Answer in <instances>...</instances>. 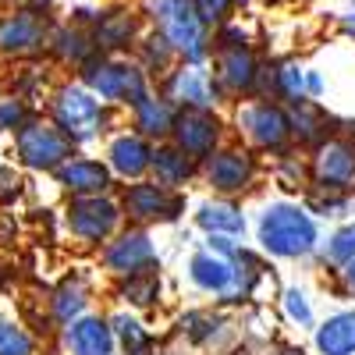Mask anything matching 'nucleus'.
Returning <instances> with one entry per match:
<instances>
[{"instance_id": "a18cd8bd", "label": "nucleus", "mask_w": 355, "mask_h": 355, "mask_svg": "<svg viewBox=\"0 0 355 355\" xmlns=\"http://www.w3.org/2000/svg\"><path fill=\"white\" fill-rule=\"evenodd\" d=\"M281 355H302V348H295V345H281Z\"/></svg>"}, {"instance_id": "f8f14e48", "label": "nucleus", "mask_w": 355, "mask_h": 355, "mask_svg": "<svg viewBox=\"0 0 355 355\" xmlns=\"http://www.w3.org/2000/svg\"><path fill=\"white\" fill-rule=\"evenodd\" d=\"M306 160H309V189L355 196V125L316 142L306 153Z\"/></svg>"}, {"instance_id": "6ab92c4d", "label": "nucleus", "mask_w": 355, "mask_h": 355, "mask_svg": "<svg viewBox=\"0 0 355 355\" xmlns=\"http://www.w3.org/2000/svg\"><path fill=\"white\" fill-rule=\"evenodd\" d=\"M53 185L64 192V199H75V196H114L117 192V182L110 167L103 164V157H93V153H75L71 160H64L53 174Z\"/></svg>"}, {"instance_id": "e433bc0d", "label": "nucleus", "mask_w": 355, "mask_h": 355, "mask_svg": "<svg viewBox=\"0 0 355 355\" xmlns=\"http://www.w3.org/2000/svg\"><path fill=\"white\" fill-rule=\"evenodd\" d=\"M40 338L18 320L0 316V355H36Z\"/></svg>"}, {"instance_id": "ddd939ff", "label": "nucleus", "mask_w": 355, "mask_h": 355, "mask_svg": "<svg viewBox=\"0 0 355 355\" xmlns=\"http://www.w3.org/2000/svg\"><path fill=\"white\" fill-rule=\"evenodd\" d=\"M259 64H263V57L256 53V46H220V50H210V64H206V68H210V78H214L220 107H234V103L256 96Z\"/></svg>"}, {"instance_id": "1a4fd4ad", "label": "nucleus", "mask_w": 355, "mask_h": 355, "mask_svg": "<svg viewBox=\"0 0 355 355\" xmlns=\"http://www.w3.org/2000/svg\"><path fill=\"white\" fill-rule=\"evenodd\" d=\"M171 338L199 355H224L242 341L239 316L217 306H192L171 320Z\"/></svg>"}, {"instance_id": "c03bdc74", "label": "nucleus", "mask_w": 355, "mask_h": 355, "mask_svg": "<svg viewBox=\"0 0 355 355\" xmlns=\"http://www.w3.org/2000/svg\"><path fill=\"white\" fill-rule=\"evenodd\" d=\"M341 33H345V36H355V4L341 15Z\"/></svg>"}, {"instance_id": "0eeeda50", "label": "nucleus", "mask_w": 355, "mask_h": 355, "mask_svg": "<svg viewBox=\"0 0 355 355\" xmlns=\"http://www.w3.org/2000/svg\"><path fill=\"white\" fill-rule=\"evenodd\" d=\"M61 227L71 239V245L85 252H100L125 227V217H121V206H117V196H75L64 199Z\"/></svg>"}, {"instance_id": "6e6552de", "label": "nucleus", "mask_w": 355, "mask_h": 355, "mask_svg": "<svg viewBox=\"0 0 355 355\" xmlns=\"http://www.w3.org/2000/svg\"><path fill=\"white\" fill-rule=\"evenodd\" d=\"M117 206H121V217L132 227H171L189 214V192H171L150 178L132 185H117Z\"/></svg>"}, {"instance_id": "f3484780", "label": "nucleus", "mask_w": 355, "mask_h": 355, "mask_svg": "<svg viewBox=\"0 0 355 355\" xmlns=\"http://www.w3.org/2000/svg\"><path fill=\"white\" fill-rule=\"evenodd\" d=\"M150 157H153V142H146L128 125H121L103 139V164L110 167L117 185H132L150 178Z\"/></svg>"}, {"instance_id": "bb28decb", "label": "nucleus", "mask_w": 355, "mask_h": 355, "mask_svg": "<svg viewBox=\"0 0 355 355\" xmlns=\"http://www.w3.org/2000/svg\"><path fill=\"white\" fill-rule=\"evenodd\" d=\"M110 320V331H114V345H117V355H157L164 348L160 334L146 323L139 313H128V309H110L107 313Z\"/></svg>"}, {"instance_id": "dca6fc26", "label": "nucleus", "mask_w": 355, "mask_h": 355, "mask_svg": "<svg viewBox=\"0 0 355 355\" xmlns=\"http://www.w3.org/2000/svg\"><path fill=\"white\" fill-rule=\"evenodd\" d=\"M89 36H93L96 53H103V57H132V50L146 36L142 11L128 8V4L100 8L93 25H89Z\"/></svg>"}, {"instance_id": "423d86ee", "label": "nucleus", "mask_w": 355, "mask_h": 355, "mask_svg": "<svg viewBox=\"0 0 355 355\" xmlns=\"http://www.w3.org/2000/svg\"><path fill=\"white\" fill-rule=\"evenodd\" d=\"M263 178H266V160L234 139H227L220 150H214L199 164V185L217 199L245 202L249 196L259 192Z\"/></svg>"}, {"instance_id": "2f4dec72", "label": "nucleus", "mask_w": 355, "mask_h": 355, "mask_svg": "<svg viewBox=\"0 0 355 355\" xmlns=\"http://www.w3.org/2000/svg\"><path fill=\"white\" fill-rule=\"evenodd\" d=\"M266 178L284 192V199H302L306 189H309V160H306V150L291 146V150L277 153L266 160Z\"/></svg>"}, {"instance_id": "f704fd0d", "label": "nucleus", "mask_w": 355, "mask_h": 355, "mask_svg": "<svg viewBox=\"0 0 355 355\" xmlns=\"http://www.w3.org/2000/svg\"><path fill=\"white\" fill-rule=\"evenodd\" d=\"M302 206L323 224V220H352V210H355V196L348 192H320V189H306L302 196Z\"/></svg>"}, {"instance_id": "5701e85b", "label": "nucleus", "mask_w": 355, "mask_h": 355, "mask_svg": "<svg viewBox=\"0 0 355 355\" xmlns=\"http://www.w3.org/2000/svg\"><path fill=\"white\" fill-rule=\"evenodd\" d=\"M288 121H291V146H299V150H306V153L327 135L352 128V121L334 117L327 107L316 103V100H302V103L288 107Z\"/></svg>"}, {"instance_id": "72a5a7b5", "label": "nucleus", "mask_w": 355, "mask_h": 355, "mask_svg": "<svg viewBox=\"0 0 355 355\" xmlns=\"http://www.w3.org/2000/svg\"><path fill=\"white\" fill-rule=\"evenodd\" d=\"M132 61H135L146 75H150L153 85H157L164 75H171L178 64H182V61H178V53H174L157 33H150V28H146V36H142L139 46L132 50Z\"/></svg>"}, {"instance_id": "79ce46f5", "label": "nucleus", "mask_w": 355, "mask_h": 355, "mask_svg": "<svg viewBox=\"0 0 355 355\" xmlns=\"http://www.w3.org/2000/svg\"><path fill=\"white\" fill-rule=\"evenodd\" d=\"M327 277H331V291L338 299H355V259L345 263L338 274H327Z\"/></svg>"}, {"instance_id": "473e14b6", "label": "nucleus", "mask_w": 355, "mask_h": 355, "mask_svg": "<svg viewBox=\"0 0 355 355\" xmlns=\"http://www.w3.org/2000/svg\"><path fill=\"white\" fill-rule=\"evenodd\" d=\"M355 259V217L352 220H341L334 224L320 242V252H316V266L323 274H338L345 263Z\"/></svg>"}, {"instance_id": "a211bd4d", "label": "nucleus", "mask_w": 355, "mask_h": 355, "mask_svg": "<svg viewBox=\"0 0 355 355\" xmlns=\"http://www.w3.org/2000/svg\"><path fill=\"white\" fill-rule=\"evenodd\" d=\"M157 93L171 100L178 110H224L217 100V89L210 78V68L196 64H178L171 75L157 82Z\"/></svg>"}, {"instance_id": "37998d69", "label": "nucleus", "mask_w": 355, "mask_h": 355, "mask_svg": "<svg viewBox=\"0 0 355 355\" xmlns=\"http://www.w3.org/2000/svg\"><path fill=\"white\" fill-rule=\"evenodd\" d=\"M323 93H327V82H323V75H320L316 68H306V100H316V103H320Z\"/></svg>"}, {"instance_id": "393cba45", "label": "nucleus", "mask_w": 355, "mask_h": 355, "mask_svg": "<svg viewBox=\"0 0 355 355\" xmlns=\"http://www.w3.org/2000/svg\"><path fill=\"white\" fill-rule=\"evenodd\" d=\"M185 277H189V284L199 295H206V299L217 302L234 284V266H231V259H220L214 252H206L202 245H196L189 252V259H185Z\"/></svg>"}, {"instance_id": "9b49d317", "label": "nucleus", "mask_w": 355, "mask_h": 355, "mask_svg": "<svg viewBox=\"0 0 355 355\" xmlns=\"http://www.w3.org/2000/svg\"><path fill=\"white\" fill-rule=\"evenodd\" d=\"M96 263H100V274L107 281H125V277H135V274L160 270V245L153 239V231L125 224L96 252Z\"/></svg>"}, {"instance_id": "ea45409f", "label": "nucleus", "mask_w": 355, "mask_h": 355, "mask_svg": "<svg viewBox=\"0 0 355 355\" xmlns=\"http://www.w3.org/2000/svg\"><path fill=\"white\" fill-rule=\"evenodd\" d=\"M206 252H214V256H220V259H234L239 256V249L245 245L242 239H227V234H206V239L199 242Z\"/></svg>"}, {"instance_id": "39448f33", "label": "nucleus", "mask_w": 355, "mask_h": 355, "mask_svg": "<svg viewBox=\"0 0 355 355\" xmlns=\"http://www.w3.org/2000/svg\"><path fill=\"white\" fill-rule=\"evenodd\" d=\"M227 132L234 142H242L245 150L256 157L270 160L284 150H291V121H288V107L274 100H242L227 110Z\"/></svg>"}, {"instance_id": "412c9836", "label": "nucleus", "mask_w": 355, "mask_h": 355, "mask_svg": "<svg viewBox=\"0 0 355 355\" xmlns=\"http://www.w3.org/2000/svg\"><path fill=\"white\" fill-rule=\"evenodd\" d=\"M93 299H96V281L89 270H71L57 281V288L50 291L46 299V320L53 323L57 331L68 327L71 320L93 313Z\"/></svg>"}, {"instance_id": "4be33fe9", "label": "nucleus", "mask_w": 355, "mask_h": 355, "mask_svg": "<svg viewBox=\"0 0 355 355\" xmlns=\"http://www.w3.org/2000/svg\"><path fill=\"white\" fill-rule=\"evenodd\" d=\"M57 341H61L64 355H117L110 320L100 309L85 313V316L71 320L68 327H61L57 331Z\"/></svg>"}, {"instance_id": "aec40b11", "label": "nucleus", "mask_w": 355, "mask_h": 355, "mask_svg": "<svg viewBox=\"0 0 355 355\" xmlns=\"http://www.w3.org/2000/svg\"><path fill=\"white\" fill-rule=\"evenodd\" d=\"M234 266V284L231 291L224 295V299H217L214 306L224 309V313H234V309H249L259 302V291L266 284V277H270V259H266L256 245H242L239 256L231 259Z\"/></svg>"}, {"instance_id": "4468645a", "label": "nucleus", "mask_w": 355, "mask_h": 355, "mask_svg": "<svg viewBox=\"0 0 355 355\" xmlns=\"http://www.w3.org/2000/svg\"><path fill=\"white\" fill-rule=\"evenodd\" d=\"M227 139H231V132H227L224 110H178L167 142L174 150H182L189 160L202 164L214 150H220Z\"/></svg>"}, {"instance_id": "f03ea898", "label": "nucleus", "mask_w": 355, "mask_h": 355, "mask_svg": "<svg viewBox=\"0 0 355 355\" xmlns=\"http://www.w3.org/2000/svg\"><path fill=\"white\" fill-rule=\"evenodd\" d=\"M46 117L75 142V150L93 146L121 128V110H110L107 103H100L78 78H68L50 89Z\"/></svg>"}, {"instance_id": "c9c22d12", "label": "nucleus", "mask_w": 355, "mask_h": 355, "mask_svg": "<svg viewBox=\"0 0 355 355\" xmlns=\"http://www.w3.org/2000/svg\"><path fill=\"white\" fill-rule=\"evenodd\" d=\"M277 306H281V316L288 320V327H295V331L316 327V309H313V299L302 284H284L277 295Z\"/></svg>"}, {"instance_id": "58836bf2", "label": "nucleus", "mask_w": 355, "mask_h": 355, "mask_svg": "<svg viewBox=\"0 0 355 355\" xmlns=\"http://www.w3.org/2000/svg\"><path fill=\"white\" fill-rule=\"evenodd\" d=\"M33 114H36V110L28 107L25 100H18V96H0V135H4V132L15 135Z\"/></svg>"}, {"instance_id": "2eb2a0df", "label": "nucleus", "mask_w": 355, "mask_h": 355, "mask_svg": "<svg viewBox=\"0 0 355 355\" xmlns=\"http://www.w3.org/2000/svg\"><path fill=\"white\" fill-rule=\"evenodd\" d=\"M53 33V21L46 11H33V8H11L0 11V57L11 61H28V57L46 53Z\"/></svg>"}, {"instance_id": "7c9ffc66", "label": "nucleus", "mask_w": 355, "mask_h": 355, "mask_svg": "<svg viewBox=\"0 0 355 355\" xmlns=\"http://www.w3.org/2000/svg\"><path fill=\"white\" fill-rule=\"evenodd\" d=\"M46 53H50L61 68L78 71L85 61H93V57H96V46H93V36H89L85 25L64 21V25H53L50 43H46Z\"/></svg>"}, {"instance_id": "b1692460", "label": "nucleus", "mask_w": 355, "mask_h": 355, "mask_svg": "<svg viewBox=\"0 0 355 355\" xmlns=\"http://www.w3.org/2000/svg\"><path fill=\"white\" fill-rule=\"evenodd\" d=\"M192 224L206 234H227V239H245L249 231V214L242 202L234 199H217V196H206L192 206Z\"/></svg>"}, {"instance_id": "c85d7f7f", "label": "nucleus", "mask_w": 355, "mask_h": 355, "mask_svg": "<svg viewBox=\"0 0 355 355\" xmlns=\"http://www.w3.org/2000/svg\"><path fill=\"white\" fill-rule=\"evenodd\" d=\"M309 334L316 355H355V306L327 313Z\"/></svg>"}, {"instance_id": "7ed1b4c3", "label": "nucleus", "mask_w": 355, "mask_h": 355, "mask_svg": "<svg viewBox=\"0 0 355 355\" xmlns=\"http://www.w3.org/2000/svg\"><path fill=\"white\" fill-rule=\"evenodd\" d=\"M142 21L150 33H157L182 64L206 68L210 64V33L199 21L192 0H142Z\"/></svg>"}, {"instance_id": "20e7f679", "label": "nucleus", "mask_w": 355, "mask_h": 355, "mask_svg": "<svg viewBox=\"0 0 355 355\" xmlns=\"http://www.w3.org/2000/svg\"><path fill=\"white\" fill-rule=\"evenodd\" d=\"M75 78H78L100 103H107L110 110H121V114L135 110V107L157 89V85L150 82V75H146V71L132 61V57H103V53H96L93 61H85V64L75 71Z\"/></svg>"}, {"instance_id": "cd10ccee", "label": "nucleus", "mask_w": 355, "mask_h": 355, "mask_svg": "<svg viewBox=\"0 0 355 355\" xmlns=\"http://www.w3.org/2000/svg\"><path fill=\"white\" fill-rule=\"evenodd\" d=\"M150 182L171 192H189L199 182V164L189 160L182 150H174L171 142H157L153 157H150Z\"/></svg>"}, {"instance_id": "a19ab883", "label": "nucleus", "mask_w": 355, "mask_h": 355, "mask_svg": "<svg viewBox=\"0 0 355 355\" xmlns=\"http://www.w3.org/2000/svg\"><path fill=\"white\" fill-rule=\"evenodd\" d=\"M25 192V182L15 167H0V206H11Z\"/></svg>"}, {"instance_id": "c756f323", "label": "nucleus", "mask_w": 355, "mask_h": 355, "mask_svg": "<svg viewBox=\"0 0 355 355\" xmlns=\"http://www.w3.org/2000/svg\"><path fill=\"white\" fill-rule=\"evenodd\" d=\"M128 117V128L132 132H139L146 142H167L171 139V128H174V117H178V107L171 103V100H164L157 89L150 96H146L135 110H128L125 114Z\"/></svg>"}, {"instance_id": "9d476101", "label": "nucleus", "mask_w": 355, "mask_h": 355, "mask_svg": "<svg viewBox=\"0 0 355 355\" xmlns=\"http://www.w3.org/2000/svg\"><path fill=\"white\" fill-rule=\"evenodd\" d=\"M78 150L75 142L57 128L46 114H33L15 132V160L33 174H53L64 160H71Z\"/></svg>"}, {"instance_id": "f257e3e1", "label": "nucleus", "mask_w": 355, "mask_h": 355, "mask_svg": "<svg viewBox=\"0 0 355 355\" xmlns=\"http://www.w3.org/2000/svg\"><path fill=\"white\" fill-rule=\"evenodd\" d=\"M252 234H256V249L277 263L316 259L323 242V227L302 206V199H284V196L259 206Z\"/></svg>"}, {"instance_id": "4c0bfd02", "label": "nucleus", "mask_w": 355, "mask_h": 355, "mask_svg": "<svg viewBox=\"0 0 355 355\" xmlns=\"http://www.w3.org/2000/svg\"><path fill=\"white\" fill-rule=\"evenodd\" d=\"M192 8H196L199 21L206 25V33H214V28L234 21V15L245 8V0H192Z\"/></svg>"}, {"instance_id": "a878e982", "label": "nucleus", "mask_w": 355, "mask_h": 355, "mask_svg": "<svg viewBox=\"0 0 355 355\" xmlns=\"http://www.w3.org/2000/svg\"><path fill=\"white\" fill-rule=\"evenodd\" d=\"M164 274L160 270H150V274H135V277H125V281H110L107 288V299L117 306V309H128V313H153L164 306Z\"/></svg>"}, {"instance_id": "49530a36", "label": "nucleus", "mask_w": 355, "mask_h": 355, "mask_svg": "<svg viewBox=\"0 0 355 355\" xmlns=\"http://www.w3.org/2000/svg\"><path fill=\"white\" fill-rule=\"evenodd\" d=\"M352 217H355V210H352Z\"/></svg>"}]
</instances>
